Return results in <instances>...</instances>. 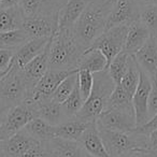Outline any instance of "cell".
<instances>
[{
	"mask_svg": "<svg viewBox=\"0 0 157 157\" xmlns=\"http://www.w3.org/2000/svg\"><path fill=\"white\" fill-rule=\"evenodd\" d=\"M76 83H78V72H74V73L70 74L69 76H67L59 84L51 99H53L58 103H63L70 96V94L73 92Z\"/></svg>",
	"mask_w": 157,
	"mask_h": 157,
	"instance_id": "1f68e13d",
	"label": "cell"
},
{
	"mask_svg": "<svg viewBox=\"0 0 157 157\" xmlns=\"http://www.w3.org/2000/svg\"><path fill=\"white\" fill-rule=\"evenodd\" d=\"M30 90L26 83L24 74L12 60L8 73L0 80V101L3 107L11 108L23 102L30 96Z\"/></svg>",
	"mask_w": 157,
	"mask_h": 157,
	"instance_id": "5b68a950",
	"label": "cell"
},
{
	"mask_svg": "<svg viewBox=\"0 0 157 157\" xmlns=\"http://www.w3.org/2000/svg\"><path fill=\"white\" fill-rule=\"evenodd\" d=\"M78 84L82 98L85 101L90 97L94 84L93 73L87 70H78Z\"/></svg>",
	"mask_w": 157,
	"mask_h": 157,
	"instance_id": "836d02e7",
	"label": "cell"
},
{
	"mask_svg": "<svg viewBox=\"0 0 157 157\" xmlns=\"http://www.w3.org/2000/svg\"><path fill=\"white\" fill-rule=\"evenodd\" d=\"M97 127L121 132H131L136 129L133 110L110 109L105 110L96 120Z\"/></svg>",
	"mask_w": 157,
	"mask_h": 157,
	"instance_id": "ba28073f",
	"label": "cell"
},
{
	"mask_svg": "<svg viewBox=\"0 0 157 157\" xmlns=\"http://www.w3.org/2000/svg\"><path fill=\"white\" fill-rule=\"evenodd\" d=\"M24 21L18 6L8 9H0V33L21 29Z\"/></svg>",
	"mask_w": 157,
	"mask_h": 157,
	"instance_id": "d4e9b609",
	"label": "cell"
},
{
	"mask_svg": "<svg viewBox=\"0 0 157 157\" xmlns=\"http://www.w3.org/2000/svg\"><path fill=\"white\" fill-rule=\"evenodd\" d=\"M108 69L107 58L98 50L88 48L83 52L78 70H87L90 73H97Z\"/></svg>",
	"mask_w": 157,
	"mask_h": 157,
	"instance_id": "603a6c76",
	"label": "cell"
},
{
	"mask_svg": "<svg viewBox=\"0 0 157 157\" xmlns=\"http://www.w3.org/2000/svg\"><path fill=\"white\" fill-rule=\"evenodd\" d=\"M86 157H93V156H90V155H87V154H86Z\"/></svg>",
	"mask_w": 157,
	"mask_h": 157,
	"instance_id": "f5cc1de1",
	"label": "cell"
},
{
	"mask_svg": "<svg viewBox=\"0 0 157 157\" xmlns=\"http://www.w3.org/2000/svg\"><path fill=\"white\" fill-rule=\"evenodd\" d=\"M18 5V0H0V9L15 7Z\"/></svg>",
	"mask_w": 157,
	"mask_h": 157,
	"instance_id": "b9f144b4",
	"label": "cell"
},
{
	"mask_svg": "<svg viewBox=\"0 0 157 157\" xmlns=\"http://www.w3.org/2000/svg\"><path fill=\"white\" fill-rule=\"evenodd\" d=\"M148 148L153 152H157V129L148 135Z\"/></svg>",
	"mask_w": 157,
	"mask_h": 157,
	"instance_id": "60d3db41",
	"label": "cell"
},
{
	"mask_svg": "<svg viewBox=\"0 0 157 157\" xmlns=\"http://www.w3.org/2000/svg\"><path fill=\"white\" fill-rule=\"evenodd\" d=\"M51 38H33L27 41L25 44L16 48L13 57V63L18 68L23 69L29 61L41 54L48 45Z\"/></svg>",
	"mask_w": 157,
	"mask_h": 157,
	"instance_id": "e0dca14e",
	"label": "cell"
},
{
	"mask_svg": "<svg viewBox=\"0 0 157 157\" xmlns=\"http://www.w3.org/2000/svg\"><path fill=\"white\" fill-rule=\"evenodd\" d=\"M154 78H155V81L157 82V68H156V72H155V76H154Z\"/></svg>",
	"mask_w": 157,
	"mask_h": 157,
	"instance_id": "681fc988",
	"label": "cell"
},
{
	"mask_svg": "<svg viewBox=\"0 0 157 157\" xmlns=\"http://www.w3.org/2000/svg\"><path fill=\"white\" fill-rule=\"evenodd\" d=\"M9 109V108H5V107H0V116L2 115L3 113H5L6 111H7V110Z\"/></svg>",
	"mask_w": 157,
	"mask_h": 157,
	"instance_id": "f6af8a7d",
	"label": "cell"
},
{
	"mask_svg": "<svg viewBox=\"0 0 157 157\" xmlns=\"http://www.w3.org/2000/svg\"><path fill=\"white\" fill-rule=\"evenodd\" d=\"M111 8L98 0H92L72 27L75 42L83 52L92 46L95 40L105 31L107 18Z\"/></svg>",
	"mask_w": 157,
	"mask_h": 157,
	"instance_id": "6da1fadb",
	"label": "cell"
},
{
	"mask_svg": "<svg viewBox=\"0 0 157 157\" xmlns=\"http://www.w3.org/2000/svg\"><path fill=\"white\" fill-rule=\"evenodd\" d=\"M50 43H51V39L43 52L38 55L37 57H35L31 61H29L22 69L24 78L26 80V83L28 85L30 92H33L36 84L40 81V78L48 70V50H50Z\"/></svg>",
	"mask_w": 157,
	"mask_h": 157,
	"instance_id": "5bb4252c",
	"label": "cell"
},
{
	"mask_svg": "<svg viewBox=\"0 0 157 157\" xmlns=\"http://www.w3.org/2000/svg\"><path fill=\"white\" fill-rule=\"evenodd\" d=\"M88 125L90 123L82 122V121L75 120V118H70V120H67L61 124L55 126V138L78 141L83 132L88 127Z\"/></svg>",
	"mask_w": 157,
	"mask_h": 157,
	"instance_id": "7402d4cb",
	"label": "cell"
},
{
	"mask_svg": "<svg viewBox=\"0 0 157 157\" xmlns=\"http://www.w3.org/2000/svg\"><path fill=\"white\" fill-rule=\"evenodd\" d=\"M38 117L36 102L25 99L23 102L9 108L2 115L0 127V140H7L25 128L31 120Z\"/></svg>",
	"mask_w": 157,
	"mask_h": 157,
	"instance_id": "8992f818",
	"label": "cell"
},
{
	"mask_svg": "<svg viewBox=\"0 0 157 157\" xmlns=\"http://www.w3.org/2000/svg\"><path fill=\"white\" fill-rule=\"evenodd\" d=\"M37 142L24 129L1 141L3 157H24Z\"/></svg>",
	"mask_w": 157,
	"mask_h": 157,
	"instance_id": "4fadbf2b",
	"label": "cell"
},
{
	"mask_svg": "<svg viewBox=\"0 0 157 157\" xmlns=\"http://www.w3.org/2000/svg\"><path fill=\"white\" fill-rule=\"evenodd\" d=\"M84 105V100L81 96L80 93V88H78V84L76 83L75 87H74L73 92L70 94V96L61 103L63 105V110L65 112V115L67 120L74 117L78 114V112L81 110V108Z\"/></svg>",
	"mask_w": 157,
	"mask_h": 157,
	"instance_id": "f546056e",
	"label": "cell"
},
{
	"mask_svg": "<svg viewBox=\"0 0 157 157\" xmlns=\"http://www.w3.org/2000/svg\"><path fill=\"white\" fill-rule=\"evenodd\" d=\"M129 56L130 55H128L124 51H122L120 54H117L114 57L113 60L110 63L109 67H108L107 70L109 72V75L115 85H118L121 83L123 76L126 73Z\"/></svg>",
	"mask_w": 157,
	"mask_h": 157,
	"instance_id": "4316f807",
	"label": "cell"
},
{
	"mask_svg": "<svg viewBox=\"0 0 157 157\" xmlns=\"http://www.w3.org/2000/svg\"><path fill=\"white\" fill-rule=\"evenodd\" d=\"M78 72V70H52L48 69V72L40 78V81L36 84L31 92L30 96L27 99H30L33 102L51 99L58 87V85L70 74Z\"/></svg>",
	"mask_w": 157,
	"mask_h": 157,
	"instance_id": "9c48e42d",
	"label": "cell"
},
{
	"mask_svg": "<svg viewBox=\"0 0 157 157\" xmlns=\"http://www.w3.org/2000/svg\"><path fill=\"white\" fill-rule=\"evenodd\" d=\"M152 154L153 151H150L147 148H135L121 155L120 157H152Z\"/></svg>",
	"mask_w": 157,
	"mask_h": 157,
	"instance_id": "ab89813d",
	"label": "cell"
},
{
	"mask_svg": "<svg viewBox=\"0 0 157 157\" xmlns=\"http://www.w3.org/2000/svg\"><path fill=\"white\" fill-rule=\"evenodd\" d=\"M63 5H65L63 0H43V12H42V14L57 13Z\"/></svg>",
	"mask_w": 157,
	"mask_h": 157,
	"instance_id": "74e56055",
	"label": "cell"
},
{
	"mask_svg": "<svg viewBox=\"0 0 157 157\" xmlns=\"http://www.w3.org/2000/svg\"><path fill=\"white\" fill-rule=\"evenodd\" d=\"M24 157H25V156H24Z\"/></svg>",
	"mask_w": 157,
	"mask_h": 157,
	"instance_id": "11a10c76",
	"label": "cell"
},
{
	"mask_svg": "<svg viewBox=\"0 0 157 157\" xmlns=\"http://www.w3.org/2000/svg\"><path fill=\"white\" fill-rule=\"evenodd\" d=\"M150 31L140 21L132 22L128 25L126 41H125L124 52L130 56H133L150 39Z\"/></svg>",
	"mask_w": 157,
	"mask_h": 157,
	"instance_id": "d6986e66",
	"label": "cell"
},
{
	"mask_svg": "<svg viewBox=\"0 0 157 157\" xmlns=\"http://www.w3.org/2000/svg\"><path fill=\"white\" fill-rule=\"evenodd\" d=\"M17 6L24 18L33 17L43 12V0H18Z\"/></svg>",
	"mask_w": 157,
	"mask_h": 157,
	"instance_id": "d6a6232c",
	"label": "cell"
},
{
	"mask_svg": "<svg viewBox=\"0 0 157 157\" xmlns=\"http://www.w3.org/2000/svg\"><path fill=\"white\" fill-rule=\"evenodd\" d=\"M156 129H157V113L155 114L147 123H145L143 126L137 127L133 131L140 133V135L148 136L151 132H153V131L156 130Z\"/></svg>",
	"mask_w": 157,
	"mask_h": 157,
	"instance_id": "f35d334b",
	"label": "cell"
},
{
	"mask_svg": "<svg viewBox=\"0 0 157 157\" xmlns=\"http://www.w3.org/2000/svg\"><path fill=\"white\" fill-rule=\"evenodd\" d=\"M128 25H120L109 28L98 37L90 48L98 50L107 58L108 67L117 54H120L125 46Z\"/></svg>",
	"mask_w": 157,
	"mask_h": 157,
	"instance_id": "52a82bcc",
	"label": "cell"
},
{
	"mask_svg": "<svg viewBox=\"0 0 157 157\" xmlns=\"http://www.w3.org/2000/svg\"><path fill=\"white\" fill-rule=\"evenodd\" d=\"M110 109L133 110L132 97L129 96V95L123 90V87L120 84L115 85V88H114V90L112 92L105 110H110Z\"/></svg>",
	"mask_w": 157,
	"mask_h": 157,
	"instance_id": "83f0119b",
	"label": "cell"
},
{
	"mask_svg": "<svg viewBox=\"0 0 157 157\" xmlns=\"http://www.w3.org/2000/svg\"><path fill=\"white\" fill-rule=\"evenodd\" d=\"M132 57L140 69L154 78L157 68V40L150 36L146 43Z\"/></svg>",
	"mask_w": 157,
	"mask_h": 157,
	"instance_id": "9a60e30c",
	"label": "cell"
},
{
	"mask_svg": "<svg viewBox=\"0 0 157 157\" xmlns=\"http://www.w3.org/2000/svg\"><path fill=\"white\" fill-rule=\"evenodd\" d=\"M83 51L80 48L72 29H58L51 38L48 50V69L78 70Z\"/></svg>",
	"mask_w": 157,
	"mask_h": 157,
	"instance_id": "7a4b0ae2",
	"label": "cell"
},
{
	"mask_svg": "<svg viewBox=\"0 0 157 157\" xmlns=\"http://www.w3.org/2000/svg\"><path fill=\"white\" fill-rule=\"evenodd\" d=\"M0 48H2V46H1V45H0Z\"/></svg>",
	"mask_w": 157,
	"mask_h": 157,
	"instance_id": "db71d44e",
	"label": "cell"
},
{
	"mask_svg": "<svg viewBox=\"0 0 157 157\" xmlns=\"http://www.w3.org/2000/svg\"><path fill=\"white\" fill-rule=\"evenodd\" d=\"M92 0H67L58 11V29H72Z\"/></svg>",
	"mask_w": 157,
	"mask_h": 157,
	"instance_id": "ac0fdd59",
	"label": "cell"
},
{
	"mask_svg": "<svg viewBox=\"0 0 157 157\" xmlns=\"http://www.w3.org/2000/svg\"><path fill=\"white\" fill-rule=\"evenodd\" d=\"M10 70V69H9ZM9 70H6V71H0V80H1V78H3V76L6 75V74L8 73V71H9Z\"/></svg>",
	"mask_w": 157,
	"mask_h": 157,
	"instance_id": "bcb514c9",
	"label": "cell"
},
{
	"mask_svg": "<svg viewBox=\"0 0 157 157\" xmlns=\"http://www.w3.org/2000/svg\"><path fill=\"white\" fill-rule=\"evenodd\" d=\"M15 51L16 48H0V71H6L11 68Z\"/></svg>",
	"mask_w": 157,
	"mask_h": 157,
	"instance_id": "8d00e7d4",
	"label": "cell"
},
{
	"mask_svg": "<svg viewBox=\"0 0 157 157\" xmlns=\"http://www.w3.org/2000/svg\"><path fill=\"white\" fill-rule=\"evenodd\" d=\"M151 82H152V88L147 102V113L150 120L157 113V82L155 81V78H151Z\"/></svg>",
	"mask_w": 157,
	"mask_h": 157,
	"instance_id": "d590c367",
	"label": "cell"
},
{
	"mask_svg": "<svg viewBox=\"0 0 157 157\" xmlns=\"http://www.w3.org/2000/svg\"><path fill=\"white\" fill-rule=\"evenodd\" d=\"M98 1L101 3V5H103V6H107V7L112 8V6H113V3L115 2L116 0H98Z\"/></svg>",
	"mask_w": 157,
	"mask_h": 157,
	"instance_id": "ee69618b",
	"label": "cell"
},
{
	"mask_svg": "<svg viewBox=\"0 0 157 157\" xmlns=\"http://www.w3.org/2000/svg\"><path fill=\"white\" fill-rule=\"evenodd\" d=\"M21 29L33 38H52L58 30V12L54 14H39L24 18Z\"/></svg>",
	"mask_w": 157,
	"mask_h": 157,
	"instance_id": "30bf717a",
	"label": "cell"
},
{
	"mask_svg": "<svg viewBox=\"0 0 157 157\" xmlns=\"http://www.w3.org/2000/svg\"><path fill=\"white\" fill-rule=\"evenodd\" d=\"M152 157H157V152H153Z\"/></svg>",
	"mask_w": 157,
	"mask_h": 157,
	"instance_id": "f907efd6",
	"label": "cell"
},
{
	"mask_svg": "<svg viewBox=\"0 0 157 157\" xmlns=\"http://www.w3.org/2000/svg\"><path fill=\"white\" fill-rule=\"evenodd\" d=\"M3 114H5V113H3ZM3 114H2V115H3ZM2 115L0 116V127H1V123H2ZM0 142H1V140H0Z\"/></svg>",
	"mask_w": 157,
	"mask_h": 157,
	"instance_id": "c3c4849f",
	"label": "cell"
},
{
	"mask_svg": "<svg viewBox=\"0 0 157 157\" xmlns=\"http://www.w3.org/2000/svg\"><path fill=\"white\" fill-rule=\"evenodd\" d=\"M24 130L33 139L39 142H46L55 138V126H52L40 117L31 120L25 126Z\"/></svg>",
	"mask_w": 157,
	"mask_h": 157,
	"instance_id": "cb8c5ba5",
	"label": "cell"
},
{
	"mask_svg": "<svg viewBox=\"0 0 157 157\" xmlns=\"http://www.w3.org/2000/svg\"><path fill=\"white\" fill-rule=\"evenodd\" d=\"M30 40V37L23 29L0 33V45L3 48H18Z\"/></svg>",
	"mask_w": 157,
	"mask_h": 157,
	"instance_id": "f1b7e54d",
	"label": "cell"
},
{
	"mask_svg": "<svg viewBox=\"0 0 157 157\" xmlns=\"http://www.w3.org/2000/svg\"><path fill=\"white\" fill-rule=\"evenodd\" d=\"M0 157H3V152H2V147H1V142H0Z\"/></svg>",
	"mask_w": 157,
	"mask_h": 157,
	"instance_id": "7dc6e473",
	"label": "cell"
},
{
	"mask_svg": "<svg viewBox=\"0 0 157 157\" xmlns=\"http://www.w3.org/2000/svg\"><path fill=\"white\" fill-rule=\"evenodd\" d=\"M0 107H3V105H2V103H1V101H0ZM6 108V107H5Z\"/></svg>",
	"mask_w": 157,
	"mask_h": 157,
	"instance_id": "816d5d0a",
	"label": "cell"
},
{
	"mask_svg": "<svg viewBox=\"0 0 157 157\" xmlns=\"http://www.w3.org/2000/svg\"><path fill=\"white\" fill-rule=\"evenodd\" d=\"M93 78L94 84L90 97L84 101L83 107L78 114L72 118L86 123L96 122L98 116L105 111L108 100L115 88V84L110 78L107 69L93 73Z\"/></svg>",
	"mask_w": 157,
	"mask_h": 157,
	"instance_id": "3957f363",
	"label": "cell"
},
{
	"mask_svg": "<svg viewBox=\"0 0 157 157\" xmlns=\"http://www.w3.org/2000/svg\"><path fill=\"white\" fill-rule=\"evenodd\" d=\"M48 143L56 157H86L85 151L78 141L53 138Z\"/></svg>",
	"mask_w": 157,
	"mask_h": 157,
	"instance_id": "44dd1931",
	"label": "cell"
},
{
	"mask_svg": "<svg viewBox=\"0 0 157 157\" xmlns=\"http://www.w3.org/2000/svg\"><path fill=\"white\" fill-rule=\"evenodd\" d=\"M140 5V7L143 6H157V0H136Z\"/></svg>",
	"mask_w": 157,
	"mask_h": 157,
	"instance_id": "7bdbcfd3",
	"label": "cell"
},
{
	"mask_svg": "<svg viewBox=\"0 0 157 157\" xmlns=\"http://www.w3.org/2000/svg\"><path fill=\"white\" fill-rule=\"evenodd\" d=\"M36 105L38 117L42 118L52 126H57L67 121L61 103L56 102L53 99H46L40 102H36Z\"/></svg>",
	"mask_w": 157,
	"mask_h": 157,
	"instance_id": "ffe728a7",
	"label": "cell"
},
{
	"mask_svg": "<svg viewBox=\"0 0 157 157\" xmlns=\"http://www.w3.org/2000/svg\"><path fill=\"white\" fill-rule=\"evenodd\" d=\"M78 143L82 146L85 153L93 157H110L102 143L98 132L96 122L90 123L86 130L78 140Z\"/></svg>",
	"mask_w": 157,
	"mask_h": 157,
	"instance_id": "2e32d148",
	"label": "cell"
},
{
	"mask_svg": "<svg viewBox=\"0 0 157 157\" xmlns=\"http://www.w3.org/2000/svg\"><path fill=\"white\" fill-rule=\"evenodd\" d=\"M140 81V68L132 56L128 57V65H127V71L125 75L123 76L120 85L123 90L132 97L136 90L138 87V84Z\"/></svg>",
	"mask_w": 157,
	"mask_h": 157,
	"instance_id": "484cf974",
	"label": "cell"
},
{
	"mask_svg": "<svg viewBox=\"0 0 157 157\" xmlns=\"http://www.w3.org/2000/svg\"><path fill=\"white\" fill-rule=\"evenodd\" d=\"M139 21L148 29L151 37L157 40V6H143L140 8Z\"/></svg>",
	"mask_w": 157,
	"mask_h": 157,
	"instance_id": "4dcf8cb0",
	"label": "cell"
},
{
	"mask_svg": "<svg viewBox=\"0 0 157 157\" xmlns=\"http://www.w3.org/2000/svg\"><path fill=\"white\" fill-rule=\"evenodd\" d=\"M25 157H56L46 142H37L30 150L27 152Z\"/></svg>",
	"mask_w": 157,
	"mask_h": 157,
	"instance_id": "e575fe53",
	"label": "cell"
},
{
	"mask_svg": "<svg viewBox=\"0 0 157 157\" xmlns=\"http://www.w3.org/2000/svg\"><path fill=\"white\" fill-rule=\"evenodd\" d=\"M140 5L136 0H116L113 3L107 18L105 30L120 25H130L139 21Z\"/></svg>",
	"mask_w": 157,
	"mask_h": 157,
	"instance_id": "8fae6325",
	"label": "cell"
},
{
	"mask_svg": "<svg viewBox=\"0 0 157 157\" xmlns=\"http://www.w3.org/2000/svg\"><path fill=\"white\" fill-rule=\"evenodd\" d=\"M98 128L102 143L110 157H120L135 148H148V136L140 135L135 131L131 132H121Z\"/></svg>",
	"mask_w": 157,
	"mask_h": 157,
	"instance_id": "277c9868",
	"label": "cell"
},
{
	"mask_svg": "<svg viewBox=\"0 0 157 157\" xmlns=\"http://www.w3.org/2000/svg\"><path fill=\"white\" fill-rule=\"evenodd\" d=\"M151 88H152L151 78L145 72L140 69V81L137 90H136L135 94L132 96V107L133 111H135L137 127L143 126L150 120L147 113V102Z\"/></svg>",
	"mask_w": 157,
	"mask_h": 157,
	"instance_id": "7c38bea8",
	"label": "cell"
}]
</instances>
